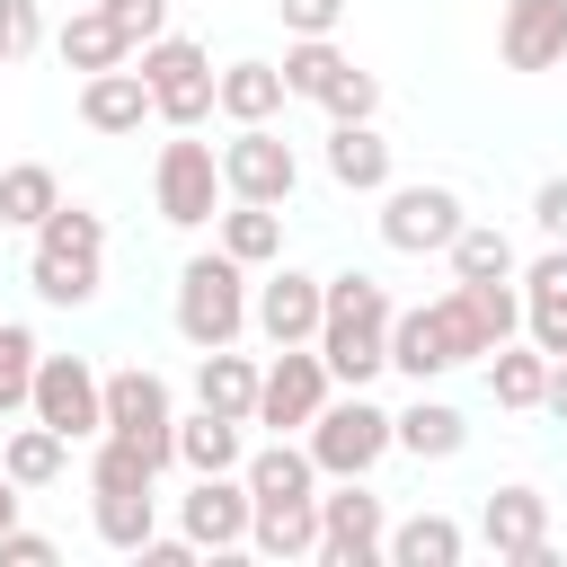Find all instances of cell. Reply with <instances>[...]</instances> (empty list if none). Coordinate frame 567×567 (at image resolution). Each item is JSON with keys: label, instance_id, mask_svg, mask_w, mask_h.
Instances as JSON below:
<instances>
[{"label": "cell", "instance_id": "cell-1", "mask_svg": "<svg viewBox=\"0 0 567 567\" xmlns=\"http://www.w3.org/2000/svg\"><path fill=\"white\" fill-rule=\"evenodd\" d=\"M390 292L372 284V275H328V292H319V363H328V381H346V390H363L372 372H390Z\"/></svg>", "mask_w": 567, "mask_h": 567}, {"label": "cell", "instance_id": "cell-2", "mask_svg": "<svg viewBox=\"0 0 567 567\" xmlns=\"http://www.w3.org/2000/svg\"><path fill=\"white\" fill-rule=\"evenodd\" d=\"M27 284H35V301H53V310H89V301L106 292V221H97L89 204H53V213L35 221Z\"/></svg>", "mask_w": 567, "mask_h": 567}, {"label": "cell", "instance_id": "cell-3", "mask_svg": "<svg viewBox=\"0 0 567 567\" xmlns=\"http://www.w3.org/2000/svg\"><path fill=\"white\" fill-rule=\"evenodd\" d=\"M461 363H487V337H478L461 284H452L443 301H425V310H390V372H408V381L425 390V381H443V372H461Z\"/></svg>", "mask_w": 567, "mask_h": 567}, {"label": "cell", "instance_id": "cell-4", "mask_svg": "<svg viewBox=\"0 0 567 567\" xmlns=\"http://www.w3.org/2000/svg\"><path fill=\"white\" fill-rule=\"evenodd\" d=\"M248 328V266L239 257H186L177 266V337L204 354V346H239Z\"/></svg>", "mask_w": 567, "mask_h": 567}, {"label": "cell", "instance_id": "cell-5", "mask_svg": "<svg viewBox=\"0 0 567 567\" xmlns=\"http://www.w3.org/2000/svg\"><path fill=\"white\" fill-rule=\"evenodd\" d=\"M301 452L319 461V478H372L381 452H390V408H372L363 390H354V399L328 390V408L301 425Z\"/></svg>", "mask_w": 567, "mask_h": 567}, {"label": "cell", "instance_id": "cell-6", "mask_svg": "<svg viewBox=\"0 0 567 567\" xmlns=\"http://www.w3.org/2000/svg\"><path fill=\"white\" fill-rule=\"evenodd\" d=\"M27 416L53 425L62 443H97V434H106V372H97L89 354H35Z\"/></svg>", "mask_w": 567, "mask_h": 567}, {"label": "cell", "instance_id": "cell-7", "mask_svg": "<svg viewBox=\"0 0 567 567\" xmlns=\"http://www.w3.org/2000/svg\"><path fill=\"white\" fill-rule=\"evenodd\" d=\"M142 89H151V115H159V124L195 133V124L213 115V53H204L195 35H151V44H142Z\"/></svg>", "mask_w": 567, "mask_h": 567}, {"label": "cell", "instance_id": "cell-8", "mask_svg": "<svg viewBox=\"0 0 567 567\" xmlns=\"http://www.w3.org/2000/svg\"><path fill=\"white\" fill-rule=\"evenodd\" d=\"M151 204H159V221H168V230H204V221H213V204H221V151H213V142H195V133L159 142Z\"/></svg>", "mask_w": 567, "mask_h": 567}, {"label": "cell", "instance_id": "cell-9", "mask_svg": "<svg viewBox=\"0 0 567 567\" xmlns=\"http://www.w3.org/2000/svg\"><path fill=\"white\" fill-rule=\"evenodd\" d=\"M106 434L142 443V452H151V470H168V461H177V399H168V381H159L151 363L106 372Z\"/></svg>", "mask_w": 567, "mask_h": 567}, {"label": "cell", "instance_id": "cell-10", "mask_svg": "<svg viewBox=\"0 0 567 567\" xmlns=\"http://www.w3.org/2000/svg\"><path fill=\"white\" fill-rule=\"evenodd\" d=\"M292 186H301V159H292V142L275 124H239L221 142V195H239V204H292Z\"/></svg>", "mask_w": 567, "mask_h": 567}, {"label": "cell", "instance_id": "cell-11", "mask_svg": "<svg viewBox=\"0 0 567 567\" xmlns=\"http://www.w3.org/2000/svg\"><path fill=\"white\" fill-rule=\"evenodd\" d=\"M328 363H319V346H275V363L257 372V416L248 425H275V434H301L319 408H328Z\"/></svg>", "mask_w": 567, "mask_h": 567}, {"label": "cell", "instance_id": "cell-12", "mask_svg": "<svg viewBox=\"0 0 567 567\" xmlns=\"http://www.w3.org/2000/svg\"><path fill=\"white\" fill-rule=\"evenodd\" d=\"M461 221H470L461 195L434 186V177H425V186H381V239H390L399 257H443Z\"/></svg>", "mask_w": 567, "mask_h": 567}, {"label": "cell", "instance_id": "cell-13", "mask_svg": "<svg viewBox=\"0 0 567 567\" xmlns=\"http://www.w3.org/2000/svg\"><path fill=\"white\" fill-rule=\"evenodd\" d=\"M381 532H390V514H381V496H363V478H337L328 496H319V567H381Z\"/></svg>", "mask_w": 567, "mask_h": 567}, {"label": "cell", "instance_id": "cell-14", "mask_svg": "<svg viewBox=\"0 0 567 567\" xmlns=\"http://www.w3.org/2000/svg\"><path fill=\"white\" fill-rule=\"evenodd\" d=\"M177 532H186L195 549H213V558L248 549V478H239V470H204V478L177 496Z\"/></svg>", "mask_w": 567, "mask_h": 567}, {"label": "cell", "instance_id": "cell-15", "mask_svg": "<svg viewBox=\"0 0 567 567\" xmlns=\"http://www.w3.org/2000/svg\"><path fill=\"white\" fill-rule=\"evenodd\" d=\"M478 540L496 558H514V567H558V549H549V496L540 487H496L478 505Z\"/></svg>", "mask_w": 567, "mask_h": 567}, {"label": "cell", "instance_id": "cell-16", "mask_svg": "<svg viewBox=\"0 0 567 567\" xmlns=\"http://www.w3.org/2000/svg\"><path fill=\"white\" fill-rule=\"evenodd\" d=\"M319 292H328V275L275 266V275L248 292V319L266 328V346H310V337H319Z\"/></svg>", "mask_w": 567, "mask_h": 567}, {"label": "cell", "instance_id": "cell-17", "mask_svg": "<svg viewBox=\"0 0 567 567\" xmlns=\"http://www.w3.org/2000/svg\"><path fill=\"white\" fill-rule=\"evenodd\" d=\"M496 53H505V71H558L567 62V0H505Z\"/></svg>", "mask_w": 567, "mask_h": 567}, {"label": "cell", "instance_id": "cell-18", "mask_svg": "<svg viewBox=\"0 0 567 567\" xmlns=\"http://www.w3.org/2000/svg\"><path fill=\"white\" fill-rule=\"evenodd\" d=\"M523 337L540 354H567V239H549L523 266Z\"/></svg>", "mask_w": 567, "mask_h": 567}, {"label": "cell", "instance_id": "cell-19", "mask_svg": "<svg viewBox=\"0 0 567 567\" xmlns=\"http://www.w3.org/2000/svg\"><path fill=\"white\" fill-rule=\"evenodd\" d=\"M248 549L257 558H310L319 549V496H248Z\"/></svg>", "mask_w": 567, "mask_h": 567}, {"label": "cell", "instance_id": "cell-20", "mask_svg": "<svg viewBox=\"0 0 567 567\" xmlns=\"http://www.w3.org/2000/svg\"><path fill=\"white\" fill-rule=\"evenodd\" d=\"M80 124L89 133H142L151 124V89H142V71H89L80 80Z\"/></svg>", "mask_w": 567, "mask_h": 567}, {"label": "cell", "instance_id": "cell-21", "mask_svg": "<svg viewBox=\"0 0 567 567\" xmlns=\"http://www.w3.org/2000/svg\"><path fill=\"white\" fill-rule=\"evenodd\" d=\"M213 115H230V124H275V115H284V71H275V62H221V71H213Z\"/></svg>", "mask_w": 567, "mask_h": 567}, {"label": "cell", "instance_id": "cell-22", "mask_svg": "<svg viewBox=\"0 0 567 567\" xmlns=\"http://www.w3.org/2000/svg\"><path fill=\"white\" fill-rule=\"evenodd\" d=\"M461 443H470V416H461L452 399H425V390H416V408L390 416V452H408V461H452Z\"/></svg>", "mask_w": 567, "mask_h": 567}, {"label": "cell", "instance_id": "cell-23", "mask_svg": "<svg viewBox=\"0 0 567 567\" xmlns=\"http://www.w3.org/2000/svg\"><path fill=\"white\" fill-rule=\"evenodd\" d=\"M257 372L266 363H248V354H230V346H204V363H195V408H213V416H257Z\"/></svg>", "mask_w": 567, "mask_h": 567}, {"label": "cell", "instance_id": "cell-24", "mask_svg": "<svg viewBox=\"0 0 567 567\" xmlns=\"http://www.w3.org/2000/svg\"><path fill=\"white\" fill-rule=\"evenodd\" d=\"M53 53L89 80V71H115V62H133V44H124V27L106 18V9H71L62 27H53Z\"/></svg>", "mask_w": 567, "mask_h": 567}, {"label": "cell", "instance_id": "cell-25", "mask_svg": "<svg viewBox=\"0 0 567 567\" xmlns=\"http://www.w3.org/2000/svg\"><path fill=\"white\" fill-rule=\"evenodd\" d=\"M89 523H97L106 549L133 558V549L159 532V487H97V496H89Z\"/></svg>", "mask_w": 567, "mask_h": 567}, {"label": "cell", "instance_id": "cell-26", "mask_svg": "<svg viewBox=\"0 0 567 567\" xmlns=\"http://www.w3.org/2000/svg\"><path fill=\"white\" fill-rule=\"evenodd\" d=\"M461 549H470V532H461L452 514H408V523L381 532V558H390V567H452Z\"/></svg>", "mask_w": 567, "mask_h": 567}, {"label": "cell", "instance_id": "cell-27", "mask_svg": "<svg viewBox=\"0 0 567 567\" xmlns=\"http://www.w3.org/2000/svg\"><path fill=\"white\" fill-rule=\"evenodd\" d=\"M328 177H337L346 195H381V186H390V142H381L372 124H337V133H328Z\"/></svg>", "mask_w": 567, "mask_h": 567}, {"label": "cell", "instance_id": "cell-28", "mask_svg": "<svg viewBox=\"0 0 567 567\" xmlns=\"http://www.w3.org/2000/svg\"><path fill=\"white\" fill-rule=\"evenodd\" d=\"M213 230H221V257H239V266H275L284 257V213L275 204H239L230 195V213H213Z\"/></svg>", "mask_w": 567, "mask_h": 567}, {"label": "cell", "instance_id": "cell-29", "mask_svg": "<svg viewBox=\"0 0 567 567\" xmlns=\"http://www.w3.org/2000/svg\"><path fill=\"white\" fill-rule=\"evenodd\" d=\"M177 461L204 478V470H239L248 461V434H239V416H213V408H195V416H177Z\"/></svg>", "mask_w": 567, "mask_h": 567}, {"label": "cell", "instance_id": "cell-30", "mask_svg": "<svg viewBox=\"0 0 567 567\" xmlns=\"http://www.w3.org/2000/svg\"><path fill=\"white\" fill-rule=\"evenodd\" d=\"M62 461H71V443H62L53 425H35V416L0 434V470L18 478V496H27V487H53V478H62Z\"/></svg>", "mask_w": 567, "mask_h": 567}, {"label": "cell", "instance_id": "cell-31", "mask_svg": "<svg viewBox=\"0 0 567 567\" xmlns=\"http://www.w3.org/2000/svg\"><path fill=\"white\" fill-rule=\"evenodd\" d=\"M239 478H248V496H319V461H310L292 434H275L266 452H248Z\"/></svg>", "mask_w": 567, "mask_h": 567}, {"label": "cell", "instance_id": "cell-32", "mask_svg": "<svg viewBox=\"0 0 567 567\" xmlns=\"http://www.w3.org/2000/svg\"><path fill=\"white\" fill-rule=\"evenodd\" d=\"M540 381H549V354H540L532 337H523V346L505 337V346L487 354V390H496V408H540Z\"/></svg>", "mask_w": 567, "mask_h": 567}, {"label": "cell", "instance_id": "cell-33", "mask_svg": "<svg viewBox=\"0 0 567 567\" xmlns=\"http://www.w3.org/2000/svg\"><path fill=\"white\" fill-rule=\"evenodd\" d=\"M53 204H62V177H53L44 159H18V168H0V221H9V230H35Z\"/></svg>", "mask_w": 567, "mask_h": 567}, {"label": "cell", "instance_id": "cell-34", "mask_svg": "<svg viewBox=\"0 0 567 567\" xmlns=\"http://www.w3.org/2000/svg\"><path fill=\"white\" fill-rule=\"evenodd\" d=\"M443 257H452V284H487V275H514V239H505L496 221H461Z\"/></svg>", "mask_w": 567, "mask_h": 567}, {"label": "cell", "instance_id": "cell-35", "mask_svg": "<svg viewBox=\"0 0 567 567\" xmlns=\"http://www.w3.org/2000/svg\"><path fill=\"white\" fill-rule=\"evenodd\" d=\"M346 62H354V53H337V35H292L275 71H284V97H319V89H328Z\"/></svg>", "mask_w": 567, "mask_h": 567}, {"label": "cell", "instance_id": "cell-36", "mask_svg": "<svg viewBox=\"0 0 567 567\" xmlns=\"http://www.w3.org/2000/svg\"><path fill=\"white\" fill-rule=\"evenodd\" d=\"M35 328L0 319V416H27V390H35Z\"/></svg>", "mask_w": 567, "mask_h": 567}, {"label": "cell", "instance_id": "cell-37", "mask_svg": "<svg viewBox=\"0 0 567 567\" xmlns=\"http://www.w3.org/2000/svg\"><path fill=\"white\" fill-rule=\"evenodd\" d=\"M97 487H159V470H151V452H142V443L97 434V452H89V496H97Z\"/></svg>", "mask_w": 567, "mask_h": 567}, {"label": "cell", "instance_id": "cell-38", "mask_svg": "<svg viewBox=\"0 0 567 567\" xmlns=\"http://www.w3.org/2000/svg\"><path fill=\"white\" fill-rule=\"evenodd\" d=\"M310 106H328V124H372V115H381V80H372L363 62H346Z\"/></svg>", "mask_w": 567, "mask_h": 567}, {"label": "cell", "instance_id": "cell-39", "mask_svg": "<svg viewBox=\"0 0 567 567\" xmlns=\"http://www.w3.org/2000/svg\"><path fill=\"white\" fill-rule=\"evenodd\" d=\"M35 44H44V9H35V0H0V71L27 62Z\"/></svg>", "mask_w": 567, "mask_h": 567}, {"label": "cell", "instance_id": "cell-40", "mask_svg": "<svg viewBox=\"0 0 567 567\" xmlns=\"http://www.w3.org/2000/svg\"><path fill=\"white\" fill-rule=\"evenodd\" d=\"M97 9L124 27V44H133V53H142L151 35H168V0H97Z\"/></svg>", "mask_w": 567, "mask_h": 567}, {"label": "cell", "instance_id": "cell-41", "mask_svg": "<svg viewBox=\"0 0 567 567\" xmlns=\"http://www.w3.org/2000/svg\"><path fill=\"white\" fill-rule=\"evenodd\" d=\"M275 18H284V35H337L346 0H275Z\"/></svg>", "mask_w": 567, "mask_h": 567}, {"label": "cell", "instance_id": "cell-42", "mask_svg": "<svg viewBox=\"0 0 567 567\" xmlns=\"http://www.w3.org/2000/svg\"><path fill=\"white\" fill-rule=\"evenodd\" d=\"M53 558H62V549H53L44 532H18V523L0 532V567H53Z\"/></svg>", "mask_w": 567, "mask_h": 567}, {"label": "cell", "instance_id": "cell-43", "mask_svg": "<svg viewBox=\"0 0 567 567\" xmlns=\"http://www.w3.org/2000/svg\"><path fill=\"white\" fill-rule=\"evenodd\" d=\"M532 221H540V239H567V177L532 186Z\"/></svg>", "mask_w": 567, "mask_h": 567}, {"label": "cell", "instance_id": "cell-44", "mask_svg": "<svg viewBox=\"0 0 567 567\" xmlns=\"http://www.w3.org/2000/svg\"><path fill=\"white\" fill-rule=\"evenodd\" d=\"M540 408L567 425V354H549V381H540Z\"/></svg>", "mask_w": 567, "mask_h": 567}, {"label": "cell", "instance_id": "cell-45", "mask_svg": "<svg viewBox=\"0 0 567 567\" xmlns=\"http://www.w3.org/2000/svg\"><path fill=\"white\" fill-rule=\"evenodd\" d=\"M9 523H18V478L0 470V532H9Z\"/></svg>", "mask_w": 567, "mask_h": 567}, {"label": "cell", "instance_id": "cell-46", "mask_svg": "<svg viewBox=\"0 0 567 567\" xmlns=\"http://www.w3.org/2000/svg\"><path fill=\"white\" fill-rule=\"evenodd\" d=\"M558 71H567V62H558Z\"/></svg>", "mask_w": 567, "mask_h": 567}]
</instances>
